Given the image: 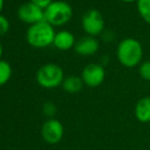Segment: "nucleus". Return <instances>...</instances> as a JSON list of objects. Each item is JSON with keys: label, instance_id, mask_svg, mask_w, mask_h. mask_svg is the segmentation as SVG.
Returning <instances> with one entry per match:
<instances>
[{"label": "nucleus", "instance_id": "obj_1", "mask_svg": "<svg viewBox=\"0 0 150 150\" xmlns=\"http://www.w3.org/2000/svg\"><path fill=\"white\" fill-rule=\"evenodd\" d=\"M117 56L120 63L126 67H135L143 58L142 44L134 38H126L119 43Z\"/></svg>", "mask_w": 150, "mask_h": 150}, {"label": "nucleus", "instance_id": "obj_2", "mask_svg": "<svg viewBox=\"0 0 150 150\" xmlns=\"http://www.w3.org/2000/svg\"><path fill=\"white\" fill-rule=\"evenodd\" d=\"M55 31L53 26L46 21L31 25L27 31V41L29 45L35 48H45L53 44L55 37Z\"/></svg>", "mask_w": 150, "mask_h": 150}, {"label": "nucleus", "instance_id": "obj_3", "mask_svg": "<svg viewBox=\"0 0 150 150\" xmlns=\"http://www.w3.org/2000/svg\"><path fill=\"white\" fill-rule=\"evenodd\" d=\"M73 8L63 0L53 1L45 10V21L53 27H61L67 24L73 18Z\"/></svg>", "mask_w": 150, "mask_h": 150}, {"label": "nucleus", "instance_id": "obj_4", "mask_svg": "<svg viewBox=\"0 0 150 150\" xmlns=\"http://www.w3.org/2000/svg\"><path fill=\"white\" fill-rule=\"evenodd\" d=\"M37 83L46 89H53L61 85L64 80L63 69L55 63H47L38 69L36 74Z\"/></svg>", "mask_w": 150, "mask_h": 150}, {"label": "nucleus", "instance_id": "obj_5", "mask_svg": "<svg viewBox=\"0 0 150 150\" xmlns=\"http://www.w3.org/2000/svg\"><path fill=\"white\" fill-rule=\"evenodd\" d=\"M82 28L88 36L96 37L104 30V18L99 10L89 9L82 18Z\"/></svg>", "mask_w": 150, "mask_h": 150}, {"label": "nucleus", "instance_id": "obj_6", "mask_svg": "<svg viewBox=\"0 0 150 150\" xmlns=\"http://www.w3.org/2000/svg\"><path fill=\"white\" fill-rule=\"evenodd\" d=\"M81 78L88 87H98L105 79V69L98 63H89L83 69Z\"/></svg>", "mask_w": 150, "mask_h": 150}, {"label": "nucleus", "instance_id": "obj_7", "mask_svg": "<svg viewBox=\"0 0 150 150\" xmlns=\"http://www.w3.org/2000/svg\"><path fill=\"white\" fill-rule=\"evenodd\" d=\"M18 16L23 23H26L30 26L45 21L44 10L30 1L25 2L18 7Z\"/></svg>", "mask_w": 150, "mask_h": 150}, {"label": "nucleus", "instance_id": "obj_8", "mask_svg": "<svg viewBox=\"0 0 150 150\" xmlns=\"http://www.w3.org/2000/svg\"><path fill=\"white\" fill-rule=\"evenodd\" d=\"M63 126L58 120L49 119L42 127V137L49 144H56L63 137Z\"/></svg>", "mask_w": 150, "mask_h": 150}, {"label": "nucleus", "instance_id": "obj_9", "mask_svg": "<svg viewBox=\"0 0 150 150\" xmlns=\"http://www.w3.org/2000/svg\"><path fill=\"white\" fill-rule=\"evenodd\" d=\"M74 49L81 56H91L99 50V42L95 37L86 36L76 42Z\"/></svg>", "mask_w": 150, "mask_h": 150}, {"label": "nucleus", "instance_id": "obj_10", "mask_svg": "<svg viewBox=\"0 0 150 150\" xmlns=\"http://www.w3.org/2000/svg\"><path fill=\"white\" fill-rule=\"evenodd\" d=\"M76 42L77 41H76V38L73 33H71L69 31L63 30L57 32L55 34V37H54L53 40V45L58 50L67 51V50H69L71 48L75 47Z\"/></svg>", "mask_w": 150, "mask_h": 150}, {"label": "nucleus", "instance_id": "obj_11", "mask_svg": "<svg viewBox=\"0 0 150 150\" xmlns=\"http://www.w3.org/2000/svg\"><path fill=\"white\" fill-rule=\"evenodd\" d=\"M135 115L141 122H150V97L141 98L135 106Z\"/></svg>", "mask_w": 150, "mask_h": 150}, {"label": "nucleus", "instance_id": "obj_12", "mask_svg": "<svg viewBox=\"0 0 150 150\" xmlns=\"http://www.w3.org/2000/svg\"><path fill=\"white\" fill-rule=\"evenodd\" d=\"M61 85H62V88L65 92L71 93V94H75V93H79L80 91L83 89V86L85 84H84L81 77L69 76L67 78H64Z\"/></svg>", "mask_w": 150, "mask_h": 150}, {"label": "nucleus", "instance_id": "obj_13", "mask_svg": "<svg viewBox=\"0 0 150 150\" xmlns=\"http://www.w3.org/2000/svg\"><path fill=\"white\" fill-rule=\"evenodd\" d=\"M136 3L140 18L150 25V0H138Z\"/></svg>", "mask_w": 150, "mask_h": 150}, {"label": "nucleus", "instance_id": "obj_14", "mask_svg": "<svg viewBox=\"0 0 150 150\" xmlns=\"http://www.w3.org/2000/svg\"><path fill=\"white\" fill-rule=\"evenodd\" d=\"M12 74V69L10 64L5 60H0V86L6 84L9 81Z\"/></svg>", "mask_w": 150, "mask_h": 150}, {"label": "nucleus", "instance_id": "obj_15", "mask_svg": "<svg viewBox=\"0 0 150 150\" xmlns=\"http://www.w3.org/2000/svg\"><path fill=\"white\" fill-rule=\"evenodd\" d=\"M139 75L143 80L150 82V60L141 63L139 67Z\"/></svg>", "mask_w": 150, "mask_h": 150}, {"label": "nucleus", "instance_id": "obj_16", "mask_svg": "<svg viewBox=\"0 0 150 150\" xmlns=\"http://www.w3.org/2000/svg\"><path fill=\"white\" fill-rule=\"evenodd\" d=\"M9 31V21L4 16L0 14V36L5 35Z\"/></svg>", "mask_w": 150, "mask_h": 150}, {"label": "nucleus", "instance_id": "obj_17", "mask_svg": "<svg viewBox=\"0 0 150 150\" xmlns=\"http://www.w3.org/2000/svg\"><path fill=\"white\" fill-rule=\"evenodd\" d=\"M43 111L46 115L48 117H53L56 112V106L51 102H47L44 104L43 106Z\"/></svg>", "mask_w": 150, "mask_h": 150}, {"label": "nucleus", "instance_id": "obj_18", "mask_svg": "<svg viewBox=\"0 0 150 150\" xmlns=\"http://www.w3.org/2000/svg\"><path fill=\"white\" fill-rule=\"evenodd\" d=\"M30 2L34 3L35 5H37L38 7L42 8L43 10H45L53 2V0H30Z\"/></svg>", "mask_w": 150, "mask_h": 150}, {"label": "nucleus", "instance_id": "obj_19", "mask_svg": "<svg viewBox=\"0 0 150 150\" xmlns=\"http://www.w3.org/2000/svg\"><path fill=\"white\" fill-rule=\"evenodd\" d=\"M3 6H4V0H0V14H1L2 9H3Z\"/></svg>", "mask_w": 150, "mask_h": 150}, {"label": "nucleus", "instance_id": "obj_20", "mask_svg": "<svg viewBox=\"0 0 150 150\" xmlns=\"http://www.w3.org/2000/svg\"><path fill=\"white\" fill-rule=\"evenodd\" d=\"M2 54H3V47H2V44H1V42H0V60H1Z\"/></svg>", "mask_w": 150, "mask_h": 150}, {"label": "nucleus", "instance_id": "obj_21", "mask_svg": "<svg viewBox=\"0 0 150 150\" xmlns=\"http://www.w3.org/2000/svg\"><path fill=\"white\" fill-rule=\"evenodd\" d=\"M122 2H126V3H132V2H137L138 0H120Z\"/></svg>", "mask_w": 150, "mask_h": 150}]
</instances>
